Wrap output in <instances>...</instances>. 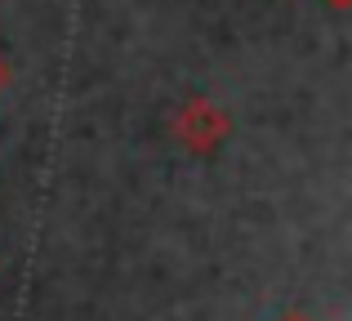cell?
<instances>
[{
    "instance_id": "6da1fadb",
    "label": "cell",
    "mask_w": 352,
    "mask_h": 321,
    "mask_svg": "<svg viewBox=\"0 0 352 321\" xmlns=\"http://www.w3.org/2000/svg\"><path fill=\"white\" fill-rule=\"evenodd\" d=\"M174 134H179V143L192 148V152H214L219 143L232 134V116L219 103H210V98H188V103L179 107V116H174Z\"/></svg>"
},
{
    "instance_id": "7a4b0ae2",
    "label": "cell",
    "mask_w": 352,
    "mask_h": 321,
    "mask_svg": "<svg viewBox=\"0 0 352 321\" xmlns=\"http://www.w3.org/2000/svg\"><path fill=\"white\" fill-rule=\"evenodd\" d=\"M9 80H14V71H9V63H5V54H0V94L9 89Z\"/></svg>"
},
{
    "instance_id": "3957f363",
    "label": "cell",
    "mask_w": 352,
    "mask_h": 321,
    "mask_svg": "<svg viewBox=\"0 0 352 321\" xmlns=\"http://www.w3.org/2000/svg\"><path fill=\"white\" fill-rule=\"evenodd\" d=\"M326 5H330V9H348L352 0H326Z\"/></svg>"
},
{
    "instance_id": "277c9868",
    "label": "cell",
    "mask_w": 352,
    "mask_h": 321,
    "mask_svg": "<svg viewBox=\"0 0 352 321\" xmlns=\"http://www.w3.org/2000/svg\"><path fill=\"white\" fill-rule=\"evenodd\" d=\"M281 321H308V317H299V313H290V317H281Z\"/></svg>"
}]
</instances>
